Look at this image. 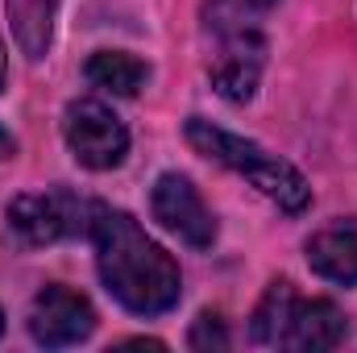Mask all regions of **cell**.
I'll use <instances>...</instances> for the list:
<instances>
[{
    "mask_svg": "<svg viewBox=\"0 0 357 353\" xmlns=\"http://www.w3.org/2000/svg\"><path fill=\"white\" fill-rule=\"evenodd\" d=\"M88 237L96 246L100 278L116 303H125L137 316H158V312H171L178 303L183 274H178L175 258L154 237H146V229L129 212L96 204Z\"/></svg>",
    "mask_w": 357,
    "mask_h": 353,
    "instance_id": "cell-1",
    "label": "cell"
},
{
    "mask_svg": "<svg viewBox=\"0 0 357 353\" xmlns=\"http://www.w3.org/2000/svg\"><path fill=\"white\" fill-rule=\"evenodd\" d=\"M187 142H191L204 158H212V163L237 171L241 179H250L266 200H274V204H278L282 212H291V216L312 204L307 179L299 175L291 163H282L278 154L262 150L258 142H245V137H237V133H225V129H216L212 121H199V117L187 121Z\"/></svg>",
    "mask_w": 357,
    "mask_h": 353,
    "instance_id": "cell-2",
    "label": "cell"
},
{
    "mask_svg": "<svg viewBox=\"0 0 357 353\" xmlns=\"http://www.w3.org/2000/svg\"><path fill=\"white\" fill-rule=\"evenodd\" d=\"M254 341L295 353L337 350L345 341V312L333 299H299L291 283H270L254 312Z\"/></svg>",
    "mask_w": 357,
    "mask_h": 353,
    "instance_id": "cell-3",
    "label": "cell"
},
{
    "mask_svg": "<svg viewBox=\"0 0 357 353\" xmlns=\"http://www.w3.org/2000/svg\"><path fill=\"white\" fill-rule=\"evenodd\" d=\"M91 208L96 204L79 200L75 191H63V187L29 191L8 204V229L17 233L21 246H54L63 237L88 233Z\"/></svg>",
    "mask_w": 357,
    "mask_h": 353,
    "instance_id": "cell-4",
    "label": "cell"
},
{
    "mask_svg": "<svg viewBox=\"0 0 357 353\" xmlns=\"http://www.w3.org/2000/svg\"><path fill=\"white\" fill-rule=\"evenodd\" d=\"M63 137H67L75 163L88 167V171H112L129 154V129L100 100H75V104H67V112H63Z\"/></svg>",
    "mask_w": 357,
    "mask_h": 353,
    "instance_id": "cell-5",
    "label": "cell"
},
{
    "mask_svg": "<svg viewBox=\"0 0 357 353\" xmlns=\"http://www.w3.org/2000/svg\"><path fill=\"white\" fill-rule=\"evenodd\" d=\"M96 329V312L91 303L71 291V287H46L33 295L29 303V337L46 350H63V345H79Z\"/></svg>",
    "mask_w": 357,
    "mask_h": 353,
    "instance_id": "cell-6",
    "label": "cell"
},
{
    "mask_svg": "<svg viewBox=\"0 0 357 353\" xmlns=\"http://www.w3.org/2000/svg\"><path fill=\"white\" fill-rule=\"evenodd\" d=\"M150 208H154V220L167 233H175L178 241H187L191 250H208L216 241V220L199 200V191L191 187V179L162 175L150 191Z\"/></svg>",
    "mask_w": 357,
    "mask_h": 353,
    "instance_id": "cell-7",
    "label": "cell"
},
{
    "mask_svg": "<svg viewBox=\"0 0 357 353\" xmlns=\"http://www.w3.org/2000/svg\"><path fill=\"white\" fill-rule=\"evenodd\" d=\"M220 33V54L212 63V84L225 100L241 104L258 88L262 63H266V42L258 29H216Z\"/></svg>",
    "mask_w": 357,
    "mask_h": 353,
    "instance_id": "cell-8",
    "label": "cell"
},
{
    "mask_svg": "<svg viewBox=\"0 0 357 353\" xmlns=\"http://www.w3.org/2000/svg\"><path fill=\"white\" fill-rule=\"evenodd\" d=\"M307 262L328 283H341V287L357 283V216L333 220L328 229H320L307 241Z\"/></svg>",
    "mask_w": 357,
    "mask_h": 353,
    "instance_id": "cell-9",
    "label": "cell"
},
{
    "mask_svg": "<svg viewBox=\"0 0 357 353\" xmlns=\"http://www.w3.org/2000/svg\"><path fill=\"white\" fill-rule=\"evenodd\" d=\"M54 13L59 0H8V21H13V38L21 46L25 59H42L50 50L54 38Z\"/></svg>",
    "mask_w": 357,
    "mask_h": 353,
    "instance_id": "cell-10",
    "label": "cell"
},
{
    "mask_svg": "<svg viewBox=\"0 0 357 353\" xmlns=\"http://www.w3.org/2000/svg\"><path fill=\"white\" fill-rule=\"evenodd\" d=\"M88 80L112 96H137L150 80V67L125 50H100L88 59Z\"/></svg>",
    "mask_w": 357,
    "mask_h": 353,
    "instance_id": "cell-11",
    "label": "cell"
},
{
    "mask_svg": "<svg viewBox=\"0 0 357 353\" xmlns=\"http://www.w3.org/2000/svg\"><path fill=\"white\" fill-rule=\"evenodd\" d=\"M274 0H212V25L216 29H258V17Z\"/></svg>",
    "mask_w": 357,
    "mask_h": 353,
    "instance_id": "cell-12",
    "label": "cell"
},
{
    "mask_svg": "<svg viewBox=\"0 0 357 353\" xmlns=\"http://www.w3.org/2000/svg\"><path fill=\"white\" fill-rule=\"evenodd\" d=\"M191 350H229V333H225V320L204 312L191 329Z\"/></svg>",
    "mask_w": 357,
    "mask_h": 353,
    "instance_id": "cell-13",
    "label": "cell"
},
{
    "mask_svg": "<svg viewBox=\"0 0 357 353\" xmlns=\"http://www.w3.org/2000/svg\"><path fill=\"white\" fill-rule=\"evenodd\" d=\"M13 150H17V142H13V133L0 125V158H13Z\"/></svg>",
    "mask_w": 357,
    "mask_h": 353,
    "instance_id": "cell-14",
    "label": "cell"
},
{
    "mask_svg": "<svg viewBox=\"0 0 357 353\" xmlns=\"http://www.w3.org/2000/svg\"><path fill=\"white\" fill-rule=\"evenodd\" d=\"M4 80H8V59H4V46H0V88H4Z\"/></svg>",
    "mask_w": 357,
    "mask_h": 353,
    "instance_id": "cell-15",
    "label": "cell"
},
{
    "mask_svg": "<svg viewBox=\"0 0 357 353\" xmlns=\"http://www.w3.org/2000/svg\"><path fill=\"white\" fill-rule=\"evenodd\" d=\"M0 333H4V312H0Z\"/></svg>",
    "mask_w": 357,
    "mask_h": 353,
    "instance_id": "cell-16",
    "label": "cell"
}]
</instances>
